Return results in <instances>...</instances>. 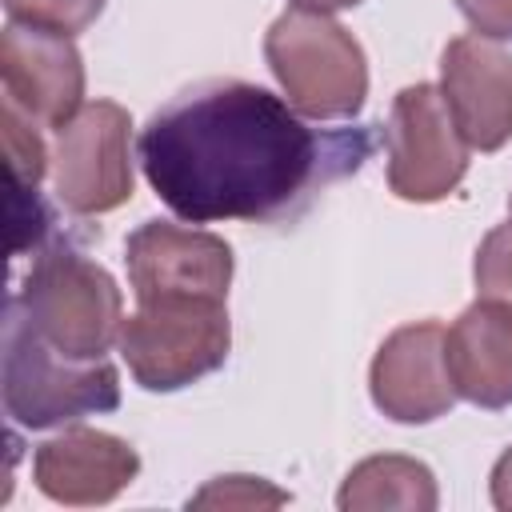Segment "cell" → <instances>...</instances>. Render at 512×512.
I'll use <instances>...</instances> for the list:
<instances>
[{
    "label": "cell",
    "mask_w": 512,
    "mask_h": 512,
    "mask_svg": "<svg viewBox=\"0 0 512 512\" xmlns=\"http://www.w3.org/2000/svg\"><path fill=\"white\" fill-rule=\"evenodd\" d=\"M372 148L364 128L320 132L248 80H200L140 128L136 160L152 192L188 224H280L356 172Z\"/></svg>",
    "instance_id": "obj_1"
},
{
    "label": "cell",
    "mask_w": 512,
    "mask_h": 512,
    "mask_svg": "<svg viewBox=\"0 0 512 512\" xmlns=\"http://www.w3.org/2000/svg\"><path fill=\"white\" fill-rule=\"evenodd\" d=\"M8 308L48 348L72 360H104L124 328V296L112 272L68 244L44 248Z\"/></svg>",
    "instance_id": "obj_2"
},
{
    "label": "cell",
    "mask_w": 512,
    "mask_h": 512,
    "mask_svg": "<svg viewBox=\"0 0 512 512\" xmlns=\"http://www.w3.org/2000/svg\"><path fill=\"white\" fill-rule=\"evenodd\" d=\"M264 60L284 100L308 120H356L368 100L360 40L316 8H288L264 32Z\"/></svg>",
    "instance_id": "obj_3"
},
{
    "label": "cell",
    "mask_w": 512,
    "mask_h": 512,
    "mask_svg": "<svg viewBox=\"0 0 512 512\" xmlns=\"http://www.w3.org/2000/svg\"><path fill=\"white\" fill-rule=\"evenodd\" d=\"M4 412L12 424L44 432L84 416L120 408V372L104 360H72L48 348L32 328L8 308L4 312V372H0Z\"/></svg>",
    "instance_id": "obj_4"
},
{
    "label": "cell",
    "mask_w": 512,
    "mask_h": 512,
    "mask_svg": "<svg viewBox=\"0 0 512 512\" xmlns=\"http://www.w3.org/2000/svg\"><path fill=\"white\" fill-rule=\"evenodd\" d=\"M116 348L144 392H180L224 368L232 348L228 300H208V296L144 300L136 304L132 316H124Z\"/></svg>",
    "instance_id": "obj_5"
},
{
    "label": "cell",
    "mask_w": 512,
    "mask_h": 512,
    "mask_svg": "<svg viewBox=\"0 0 512 512\" xmlns=\"http://www.w3.org/2000/svg\"><path fill=\"white\" fill-rule=\"evenodd\" d=\"M132 116L116 100H88L56 128L52 192L72 216H104L132 200Z\"/></svg>",
    "instance_id": "obj_6"
},
{
    "label": "cell",
    "mask_w": 512,
    "mask_h": 512,
    "mask_svg": "<svg viewBox=\"0 0 512 512\" xmlns=\"http://www.w3.org/2000/svg\"><path fill=\"white\" fill-rule=\"evenodd\" d=\"M388 188L408 204L452 196L468 172V140L460 136L440 84H408L392 96L384 124Z\"/></svg>",
    "instance_id": "obj_7"
},
{
    "label": "cell",
    "mask_w": 512,
    "mask_h": 512,
    "mask_svg": "<svg viewBox=\"0 0 512 512\" xmlns=\"http://www.w3.org/2000/svg\"><path fill=\"white\" fill-rule=\"evenodd\" d=\"M124 264L136 304L160 296H208L228 300L236 256L228 240L204 228L172 224V220H144L124 240Z\"/></svg>",
    "instance_id": "obj_8"
},
{
    "label": "cell",
    "mask_w": 512,
    "mask_h": 512,
    "mask_svg": "<svg viewBox=\"0 0 512 512\" xmlns=\"http://www.w3.org/2000/svg\"><path fill=\"white\" fill-rule=\"evenodd\" d=\"M0 84L4 104L32 124L60 128L84 108V60L72 36L8 20L0 32Z\"/></svg>",
    "instance_id": "obj_9"
},
{
    "label": "cell",
    "mask_w": 512,
    "mask_h": 512,
    "mask_svg": "<svg viewBox=\"0 0 512 512\" xmlns=\"http://www.w3.org/2000/svg\"><path fill=\"white\" fill-rule=\"evenodd\" d=\"M372 404L396 424H432L460 400L444 360V324L416 320L384 336L368 368Z\"/></svg>",
    "instance_id": "obj_10"
},
{
    "label": "cell",
    "mask_w": 512,
    "mask_h": 512,
    "mask_svg": "<svg viewBox=\"0 0 512 512\" xmlns=\"http://www.w3.org/2000/svg\"><path fill=\"white\" fill-rule=\"evenodd\" d=\"M444 104L476 152H500L512 140V52L480 32L452 36L440 52Z\"/></svg>",
    "instance_id": "obj_11"
},
{
    "label": "cell",
    "mask_w": 512,
    "mask_h": 512,
    "mask_svg": "<svg viewBox=\"0 0 512 512\" xmlns=\"http://www.w3.org/2000/svg\"><path fill=\"white\" fill-rule=\"evenodd\" d=\"M140 476V456L124 436L100 428H64L60 436L36 444L32 484L68 508L112 504Z\"/></svg>",
    "instance_id": "obj_12"
},
{
    "label": "cell",
    "mask_w": 512,
    "mask_h": 512,
    "mask_svg": "<svg viewBox=\"0 0 512 512\" xmlns=\"http://www.w3.org/2000/svg\"><path fill=\"white\" fill-rule=\"evenodd\" d=\"M444 360L460 400L500 412L512 408V304L480 296L444 332Z\"/></svg>",
    "instance_id": "obj_13"
},
{
    "label": "cell",
    "mask_w": 512,
    "mask_h": 512,
    "mask_svg": "<svg viewBox=\"0 0 512 512\" xmlns=\"http://www.w3.org/2000/svg\"><path fill=\"white\" fill-rule=\"evenodd\" d=\"M436 504H440V492H436L432 468L400 452H380L352 464V472L336 492L340 512H380V508L432 512Z\"/></svg>",
    "instance_id": "obj_14"
},
{
    "label": "cell",
    "mask_w": 512,
    "mask_h": 512,
    "mask_svg": "<svg viewBox=\"0 0 512 512\" xmlns=\"http://www.w3.org/2000/svg\"><path fill=\"white\" fill-rule=\"evenodd\" d=\"M0 128H4V168H8V184L20 188H40L44 172L52 168V156L36 132V124L16 112L12 104L0 108Z\"/></svg>",
    "instance_id": "obj_15"
},
{
    "label": "cell",
    "mask_w": 512,
    "mask_h": 512,
    "mask_svg": "<svg viewBox=\"0 0 512 512\" xmlns=\"http://www.w3.org/2000/svg\"><path fill=\"white\" fill-rule=\"evenodd\" d=\"M8 20L20 24H36L60 36H80L84 28L96 24V16L104 12L108 0H0Z\"/></svg>",
    "instance_id": "obj_16"
},
{
    "label": "cell",
    "mask_w": 512,
    "mask_h": 512,
    "mask_svg": "<svg viewBox=\"0 0 512 512\" xmlns=\"http://www.w3.org/2000/svg\"><path fill=\"white\" fill-rule=\"evenodd\" d=\"M292 496L284 488H276L264 476H216L208 480L196 496H188V508H284Z\"/></svg>",
    "instance_id": "obj_17"
},
{
    "label": "cell",
    "mask_w": 512,
    "mask_h": 512,
    "mask_svg": "<svg viewBox=\"0 0 512 512\" xmlns=\"http://www.w3.org/2000/svg\"><path fill=\"white\" fill-rule=\"evenodd\" d=\"M472 280H476V292L480 296L512 304V220L508 224H496L480 240L476 260H472Z\"/></svg>",
    "instance_id": "obj_18"
},
{
    "label": "cell",
    "mask_w": 512,
    "mask_h": 512,
    "mask_svg": "<svg viewBox=\"0 0 512 512\" xmlns=\"http://www.w3.org/2000/svg\"><path fill=\"white\" fill-rule=\"evenodd\" d=\"M52 228V212L44 208L36 188L8 184V252L20 256L24 248H40Z\"/></svg>",
    "instance_id": "obj_19"
},
{
    "label": "cell",
    "mask_w": 512,
    "mask_h": 512,
    "mask_svg": "<svg viewBox=\"0 0 512 512\" xmlns=\"http://www.w3.org/2000/svg\"><path fill=\"white\" fill-rule=\"evenodd\" d=\"M472 32L488 40H512V0H456Z\"/></svg>",
    "instance_id": "obj_20"
},
{
    "label": "cell",
    "mask_w": 512,
    "mask_h": 512,
    "mask_svg": "<svg viewBox=\"0 0 512 512\" xmlns=\"http://www.w3.org/2000/svg\"><path fill=\"white\" fill-rule=\"evenodd\" d=\"M488 496H492V508L500 512H512V448H504L488 472Z\"/></svg>",
    "instance_id": "obj_21"
},
{
    "label": "cell",
    "mask_w": 512,
    "mask_h": 512,
    "mask_svg": "<svg viewBox=\"0 0 512 512\" xmlns=\"http://www.w3.org/2000/svg\"><path fill=\"white\" fill-rule=\"evenodd\" d=\"M296 8H316V12H340V8H356L364 0H292Z\"/></svg>",
    "instance_id": "obj_22"
},
{
    "label": "cell",
    "mask_w": 512,
    "mask_h": 512,
    "mask_svg": "<svg viewBox=\"0 0 512 512\" xmlns=\"http://www.w3.org/2000/svg\"><path fill=\"white\" fill-rule=\"evenodd\" d=\"M508 216H512V192H508Z\"/></svg>",
    "instance_id": "obj_23"
}]
</instances>
